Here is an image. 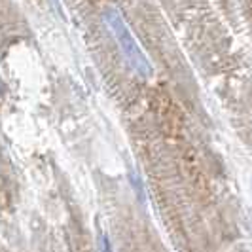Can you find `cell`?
Instances as JSON below:
<instances>
[{"label": "cell", "mask_w": 252, "mask_h": 252, "mask_svg": "<svg viewBox=\"0 0 252 252\" xmlns=\"http://www.w3.org/2000/svg\"><path fill=\"white\" fill-rule=\"evenodd\" d=\"M104 21H106L108 29L112 31V34L116 36V40H118L120 50H122V53H124L127 64H129L139 76H142V78L150 76L152 74L150 61L146 59L144 51L139 48L137 40L133 38L131 31L127 29L126 21L122 19V15H120L118 12H106L104 13Z\"/></svg>", "instance_id": "cell-1"}, {"label": "cell", "mask_w": 252, "mask_h": 252, "mask_svg": "<svg viewBox=\"0 0 252 252\" xmlns=\"http://www.w3.org/2000/svg\"><path fill=\"white\" fill-rule=\"evenodd\" d=\"M99 252H112V245L106 233H99Z\"/></svg>", "instance_id": "cell-2"}, {"label": "cell", "mask_w": 252, "mask_h": 252, "mask_svg": "<svg viewBox=\"0 0 252 252\" xmlns=\"http://www.w3.org/2000/svg\"><path fill=\"white\" fill-rule=\"evenodd\" d=\"M131 184H135V186H137V193H139V199L142 201V199H144V191H142V188H140V184H139V177H133V175H131Z\"/></svg>", "instance_id": "cell-3"}]
</instances>
